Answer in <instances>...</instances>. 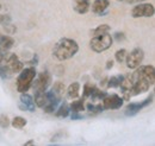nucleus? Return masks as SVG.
<instances>
[{"mask_svg":"<svg viewBox=\"0 0 155 146\" xmlns=\"http://www.w3.org/2000/svg\"><path fill=\"white\" fill-rule=\"evenodd\" d=\"M19 73V76L17 78V90L19 93H26L30 89L34 78L36 77V70L35 68H26L21 69Z\"/></svg>","mask_w":155,"mask_h":146,"instance_id":"obj_2","label":"nucleus"},{"mask_svg":"<svg viewBox=\"0 0 155 146\" xmlns=\"http://www.w3.org/2000/svg\"><path fill=\"white\" fill-rule=\"evenodd\" d=\"M69 110L72 112H77V113H80L85 110V106H84V97L78 100V101H73L69 106Z\"/></svg>","mask_w":155,"mask_h":146,"instance_id":"obj_18","label":"nucleus"},{"mask_svg":"<svg viewBox=\"0 0 155 146\" xmlns=\"http://www.w3.org/2000/svg\"><path fill=\"white\" fill-rule=\"evenodd\" d=\"M2 58H4V52L0 51V64H1V62H2Z\"/></svg>","mask_w":155,"mask_h":146,"instance_id":"obj_31","label":"nucleus"},{"mask_svg":"<svg viewBox=\"0 0 155 146\" xmlns=\"http://www.w3.org/2000/svg\"><path fill=\"white\" fill-rule=\"evenodd\" d=\"M114 67V61H107V64H106V69H111Z\"/></svg>","mask_w":155,"mask_h":146,"instance_id":"obj_30","label":"nucleus"},{"mask_svg":"<svg viewBox=\"0 0 155 146\" xmlns=\"http://www.w3.org/2000/svg\"><path fill=\"white\" fill-rule=\"evenodd\" d=\"M69 106L67 105V103H63V105H61L60 107H58V110H56V116L58 118H66V116H68L69 115Z\"/></svg>","mask_w":155,"mask_h":146,"instance_id":"obj_19","label":"nucleus"},{"mask_svg":"<svg viewBox=\"0 0 155 146\" xmlns=\"http://www.w3.org/2000/svg\"><path fill=\"white\" fill-rule=\"evenodd\" d=\"M123 106V99L116 94L105 96L103 99V107L104 110H118Z\"/></svg>","mask_w":155,"mask_h":146,"instance_id":"obj_8","label":"nucleus"},{"mask_svg":"<svg viewBox=\"0 0 155 146\" xmlns=\"http://www.w3.org/2000/svg\"><path fill=\"white\" fill-rule=\"evenodd\" d=\"M142 1H144V0H127L128 4H140Z\"/></svg>","mask_w":155,"mask_h":146,"instance_id":"obj_29","label":"nucleus"},{"mask_svg":"<svg viewBox=\"0 0 155 146\" xmlns=\"http://www.w3.org/2000/svg\"><path fill=\"white\" fill-rule=\"evenodd\" d=\"M79 45L75 40L71 38H61L54 46L53 55L58 61H67L77 55Z\"/></svg>","mask_w":155,"mask_h":146,"instance_id":"obj_1","label":"nucleus"},{"mask_svg":"<svg viewBox=\"0 0 155 146\" xmlns=\"http://www.w3.org/2000/svg\"><path fill=\"white\" fill-rule=\"evenodd\" d=\"M122 78H123V76H112L110 80H107L109 82H107V87L109 88H117V87H119V84H120V81H122Z\"/></svg>","mask_w":155,"mask_h":146,"instance_id":"obj_23","label":"nucleus"},{"mask_svg":"<svg viewBox=\"0 0 155 146\" xmlns=\"http://www.w3.org/2000/svg\"><path fill=\"white\" fill-rule=\"evenodd\" d=\"M114 42V38L109 33H104L100 36H93V38L90 42V46L94 52H103L111 48Z\"/></svg>","mask_w":155,"mask_h":146,"instance_id":"obj_3","label":"nucleus"},{"mask_svg":"<svg viewBox=\"0 0 155 146\" xmlns=\"http://www.w3.org/2000/svg\"><path fill=\"white\" fill-rule=\"evenodd\" d=\"M51 91L58 96V97H62V95H63V93H64V84L62 83V82H56L55 84H54V87H53V89Z\"/></svg>","mask_w":155,"mask_h":146,"instance_id":"obj_20","label":"nucleus"},{"mask_svg":"<svg viewBox=\"0 0 155 146\" xmlns=\"http://www.w3.org/2000/svg\"><path fill=\"white\" fill-rule=\"evenodd\" d=\"M106 96V93L105 91H101L99 90L98 88H93V90L91 93V95H90V97L92 99V100H103L104 97Z\"/></svg>","mask_w":155,"mask_h":146,"instance_id":"obj_24","label":"nucleus"},{"mask_svg":"<svg viewBox=\"0 0 155 146\" xmlns=\"http://www.w3.org/2000/svg\"><path fill=\"white\" fill-rule=\"evenodd\" d=\"M130 77H131L133 82H135L136 80H138V78H144L150 83V86H153L155 82L154 67L153 65H140V68L133 75H130Z\"/></svg>","mask_w":155,"mask_h":146,"instance_id":"obj_4","label":"nucleus"},{"mask_svg":"<svg viewBox=\"0 0 155 146\" xmlns=\"http://www.w3.org/2000/svg\"><path fill=\"white\" fill-rule=\"evenodd\" d=\"M152 99H153V95H150V97L146 99L143 102H138V103H129L127 107H125V115L128 116H133L137 114L142 108H144L146 106H148L150 102H152Z\"/></svg>","mask_w":155,"mask_h":146,"instance_id":"obj_10","label":"nucleus"},{"mask_svg":"<svg viewBox=\"0 0 155 146\" xmlns=\"http://www.w3.org/2000/svg\"><path fill=\"white\" fill-rule=\"evenodd\" d=\"M116 61L117 62H119V63H122V62H124L125 61V57H127V50L125 49H120V50H118L116 54Z\"/></svg>","mask_w":155,"mask_h":146,"instance_id":"obj_25","label":"nucleus"},{"mask_svg":"<svg viewBox=\"0 0 155 146\" xmlns=\"http://www.w3.org/2000/svg\"><path fill=\"white\" fill-rule=\"evenodd\" d=\"M109 31H110V26L106 24H103V25H99L97 29H94L92 31V33H93V36H100L104 33H109Z\"/></svg>","mask_w":155,"mask_h":146,"instance_id":"obj_21","label":"nucleus"},{"mask_svg":"<svg viewBox=\"0 0 155 146\" xmlns=\"http://www.w3.org/2000/svg\"><path fill=\"white\" fill-rule=\"evenodd\" d=\"M150 88V83L144 80V78H138L136 80L135 82H133V87H131V95L136 96L138 94H142V93H146V91L149 90Z\"/></svg>","mask_w":155,"mask_h":146,"instance_id":"obj_11","label":"nucleus"},{"mask_svg":"<svg viewBox=\"0 0 155 146\" xmlns=\"http://www.w3.org/2000/svg\"><path fill=\"white\" fill-rule=\"evenodd\" d=\"M154 6L152 4H137L131 10V17L140 18V17H153L154 16Z\"/></svg>","mask_w":155,"mask_h":146,"instance_id":"obj_6","label":"nucleus"},{"mask_svg":"<svg viewBox=\"0 0 155 146\" xmlns=\"http://www.w3.org/2000/svg\"><path fill=\"white\" fill-rule=\"evenodd\" d=\"M35 105L39 107V108H44L49 100H48V94L45 91H36V95H35V100H34Z\"/></svg>","mask_w":155,"mask_h":146,"instance_id":"obj_14","label":"nucleus"},{"mask_svg":"<svg viewBox=\"0 0 155 146\" xmlns=\"http://www.w3.org/2000/svg\"><path fill=\"white\" fill-rule=\"evenodd\" d=\"M110 6L109 0H94L92 4V12L94 14H104L105 11L107 10V7Z\"/></svg>","mask_w":155,"mask_h":146,"instance_id":"obj_12","label":"nucleus"},{"mask_svg":"<svg viewBox=\"0 0 155 146\" xmlns=\"http://www.w3.org/2000/svg\"><path fill=\"white\" fill-rule=\"evenodd\" d=\"M0 126L2 128H7L10 126V120H8L7 115H5V114L0 115Z\"/></svg>","mask_w":155,"mask_h":146,"instance_id":"obj_26","label":"nucleus"},{"mask_svg":"<svg viewBox=\"0 0 155 146\" xmlns=\"http://www.w3.org/2000/svg\"><path fill=\"white\" fill-rule=\"evenodd\" d=\"M93 88H94L93 84H91V83H86L85 87H84V97H88V96L91 95L92 90H93Z\"/></svg>","mask_w":155,"mask_h":146,"instance_id":"obj_27","label":"nucleus"},{"mask_svg":"<svg viewBox=\"0 0 155 146\" xmlns=\"http://www.w3.org/2000/svg\"><path fill=\"white\" fill-rule=\"evenodd\" d=\"M10 21H11V18H10L8 16H0V23H1V24L7 25Z\"/></svg>","mask_w":155,"mask_h":146,"instance_id":"obj_28","label":"nucleus"},{"mask_svg":"<svg viewBox=\"0 0 155 146\" xmlns=\"http://www.w3.org/2000/svg\"><path fill=\"white\" fill-rule=\"evenodd\" d=\"M90 6H91L90 0H74V4H73L74 11L80 13V14H84V13L88 12Z\"/></svg>","mask_w":155,"mask_h":146,"instance_id":"obj_13","label":"nucleus"},{"mask_svg":"<svg viewBox=\"0 0 155 146\" xmlns=\"http://www.w3.org/2000/svg\"><path fill=\"white\" fill-rule=\"evenodd\" d=\"M117 1H123V0H117Z\"/></svg>","mask_w":155,"mask_h":146,"instance_id":"obj_32","label":"nucleus"},{"mask_svg":"<svg viewBox=\"0 0 155 146\" xmlns=\"http://www.w3.org/2000/svg\"><path fill=\"white\" fill-rule=\"evenodd\" d=\"M50 81H51L50 75L47 71H43L37 76V78L35 80V82H32L31 86L34 87V89L36 91H45L47 88L49 87V84H50Z\"/></svg>","mask_w":155,"mask_h":146,"instance_id":"obj_7","label":"nucleus"},{"mask_svg":"<svg viewBox=\"0 0 155 146\" xmlns=\"http://www.w3.org/2000/svg\"><path fill=\"white\" fill-rule=\"evenodd\" d=\"M25 125H26V120H25L23 116H16V118L12 120V126L15 128L21 129L23 127H25Z\"/></svg>","mask_w":155,"mask_h":146,"instance_id":"obj_22","label":"nucleus"},{"mask_svg":"<svg viewBox=\"0 0 155 146\" xmlns=\"http://www.w3.org/2000/svg\"><path fill=\"white\" fill-rule=\"evenodd\" d=\"M13 38H11L10 36H0V51L5 52L8 49H11L13 46Z\"/></svg>","mask_w":155,"mask_h":146,"instance_id":"obj_16","label":"nucleus"},{"mask_svg":"<svg viewBox=\"0 0 155 146\" xmlns=\"http://www.w3.org/2000/svg\"><path fill=\"white\" fill-rule=\"evenodd\" d=\"M0 8H1V5H0Z\"/></svg>","mask_w":155,"mask_h":146,"instance_id":"obj_33","label":"nucleus"},{"mask_svg":"<svg viewBox=\"0 0 155 146\" xmlns=\"http://www.w3.org/2000/svg\"><path fill=\"white\" fill-rule=\"evenodd\" d=\"M120 89H122V94H123V101H129L130 97L133 96L131 95V87H133V81H131V77L130 75L125 76L122 78L120 81V84H119Z\"/></svg>","mask_w":155,"mask_h":146,"instance_id":"obj_9","label":"nucleus"},{"mask_svg":"<svg viewBox=\"0 0 155 146\" xmlns=\"http://www.w3.org/2000/svg\"><path fill=\"white\" fill-rule=\"evenodd\" d=\"M79 91H80V83L79 82H73L67 89V96L69 99H77L79 96Z\"/></svg>","mask_w":155,"mask_h":146,"instance_id":"obj_17","label":"nucleus"},{"mask_svg":"<svg viewBox=\"0 0 155 146\" xmlns=\"http://www.w3.org/2000/svg\"><path fill=\"white\" fill-rule=\"evenodd\" d=\"M143 57H144V54H143V50L140 49V48H136L134 49L130 54H127V57H125V62H127V67L129 69H136L141 65L142 61H143Z\"/></svg>","mask_w":155,"mask_h":146,"instance_id":"obj_5","label":"nucleus"},{"mask_svg":"<svg viewBox=\"0 0 155 146\" xmlns=\"http://www.w3.org/2000/svg\"><path fill=\"white\" fill-rule=\"evenodd\" d=\"M20 101H21V103L25 106V108H28L30 112H34V110H35V106H36V105H35L34 99H32L31 95H29V94H26V93H21V95H20Z\"/></svg>","mask_w":155,"mask_h":146,"instance_id":"obj_15","label":"nucleus"}]
</instances>
